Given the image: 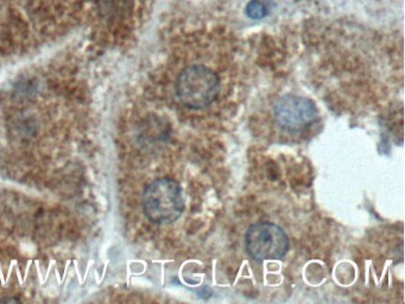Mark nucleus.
Returning <instances> with one entry per match:
<instances>
[{
	"mask_svg": "<svg viewBox=\"0 0 405 304\" xmlns=\"http://www.w3.org/2000/svg\"><path fill=\"white\" fill-rule=\"evenodd\" d=\"M143 211L157 225H169L180 219L184 211L182 188L168 177L151 182L143 194Z\"/></svg>",
	"mask_w": 405,
	"mask_h": 304,
	"instance_id": "f257e3e1",
	"label": "nucleus"
},
{
	"mask_svg": "<svg viewBox=\"0 0 405 304\" xmlns=\"http://www.w3.org/2000/svg\"><path fill=\"white\" fill-rule=\"evenodd\" d=\"M222 89L219 76L204 64H192L181 71L176 94L181 102L192 109H205L217 99Z\"/></svg>",
	"mask_w": 405,
	"mask_h": 304,
	"instance_id": "f03ea898",
	"label": "nucleus"
},
{
	"mask_svg": "<svg viewBox=\"0 0 405 304\" xmlns=\"http://www.w3.org/2000/svg\"><path fill=\"white\" fill-rule=\"evenodd\" d=\"M246 250L257 262L278 260L289 251V238L285 229L267 221L251 225L245 234Z\"/></svg>",
	"mask_w": 405,
	"mask_h": 304,
	"instance_id": "7ed1b4c3",
	"label": "nucleus"
},
{
	"mask_svg": "<svg viewBox=\"0 0 405 304\" xmlns=\"http://www.w3.org/2000/svg\"><path fill=\"white\" fill-rule=\"evenodd\" d=\"M318 116L316 105L305 96L291 94L282 96L273 106V117L277 125L289 132L305 129L318 119Z\"/></svg>",
	"mask_w": 405,
	"mask_h": 304,
	"instance_id": "20e7f679",
	"label": "nucleus"
},
{
	"mask_svg": "<svg viewBox=\"0 0 405 304\" xmlns=\"http://www.w3.org/2000/svg\"><path fill=\"white\" fill-rule=\"evenodd\" d=\"M267 6L259 1V0H252L246 6V15L251 19H262L267 16Z\"/></svg>",
	"mask_w": 405,
	"mask_h": 304,
	"instance_id": "39448f33",
	"label": "nucleus"
}]
</instances>
